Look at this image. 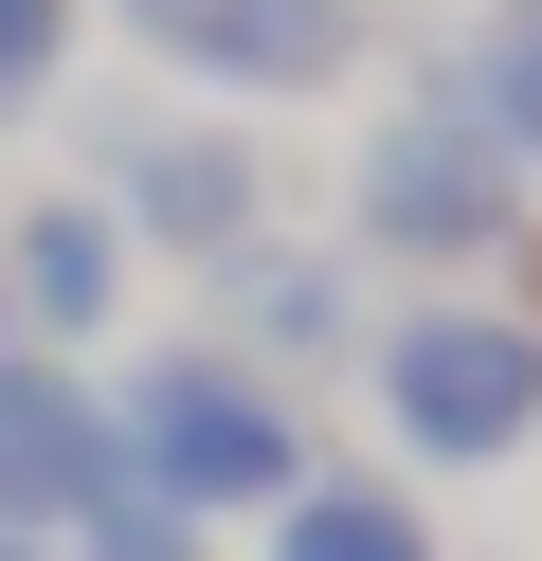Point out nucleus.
<instances>
[{
	"label": "nucleus",
	"mask_w": 542,
	"mask_h": 561,
	"mask_svg": "<svg viewBox=\"0 0 542 561\" xmlns=\"http://www.w3.org/2000/svg\"><path fill=\"white\" fill-rule=\"evenodd\" d=\"M108 453H127L163 507H199V525H272L289 489L325 471L308 399L253 380L235 344H145V363H108Z\"/></svg>",
	"instance_id": "nucleus-1"
},
{
	"label": "nucleus",
	"mask_w": 542,
	"mask_h": 561,
	"mask_svg": "<svg viewBox=\"0 0 542 561\" xmlns=\"http://www.w3.org/2000/svg\"><path fill=\"white\" fill-rule=\"evenodd\" d=\"M361 380H380V435L416 453V471H506V453L542 435V327L524 308H397V327H361Z\"/></svg>",
	"instance_id": "nucleus-2"
},
{
	"label": "nucleus",
	"mask_w": 542,
	"mask_h": 561,
	"mask_svg": "<svg viewBox=\"0 0 542 561\" xmlns=\"http://www.w3.org/2000/svg\"><path fill=\"white\" fill-rule=\"evenodd\" d=\"M344 236H361L380 272H488L506 236H524V163H506L452 91H416V110H380V146H361Z\"/></svg>",
	"instance_id": "nucleus-3"
},
{
	"label": "nucleus",
	"mask_w": 542,
	"mask_h": 561,
	"mask_svg": "<svg viewBox=\"0 0 542 561\" xmlns=\"http://www.w3.org/2000/svg\"><path fill=\"white\" fill-rule=\"evenodd\" d=\"M91 199L127 218V254H181V272H217V254L272 236V163H253L235 127H163V110L91 127Z\"/></svg>",
	"instance_id": "nucleus-4"
},
{
	"label": "nucleus",
	"mask_w": 542,
	"mask_h": 561,
	"mask_svg": "<svg viewBox=\"0 0 542 561\" xmlns=\"http://www.w3.org/2000/svg\"><path fill=\"white\" fill-rule=\"evenodd\" d=\"M163 73L235 91V110H289V91H344L380 55V0H108Z\"/></svg>",
	"instance_id": "nucleus-5"
},
{
	"label": "nucleus",
	"mask_w": 542,
	"mask_h": 561,
	"mask_svg": "<svg viewBox=\"0 0 542 561\" xmlns=\"http://www.w3.org/2000/svg\"><path fill=\"white\" fill-rule=\"evenodd\" d=\"M108 471H127V453H108V363L19 344V363H0V543H55Z\"/></svg>",
	"instance_id": "nucleus-6"
},
{
	"label": "nucleus",
	"mask_w": 542,
	"mask_h": 561,
	"mask_svg": "<svg viewBox=\"0 0 542 561\" xmlns=\"http://www.w3.org/2000/svg\"><path fill=\"white\" fill-rule=\"evenodd\" d=\"M127 218H108L91 182L72 199H19V218H0V308H19V344H55V363H91L108 327H127Z\"/></svg>",
	"instance_id": "nucleus-7"
},
{
	"label": "nucleus",
	"mask_w": 542,
	"mask_h": 561,
	"mask_svg": "<svg viewBox=\"0 0 542 561\" xmlns=\"http://www.w3.org/2000/svg\"><path fill=\"white\" fill-rule=\"evenodd\" d=\"M199 290H217V327H199V344H235L253 380L361 363V272H344V254H308V236H253V254H217Z\"/></svg>",
	"instance_id": "nucleus-8"
},
{
	"label": "nucleus",
	"mask_w": 542,
	"mask_h": 561,
	"mask_svg": "<svg viewBox=\"0 0 542 561\" xmlns=\"http://www.w3.org/2000/svg\"><path fill=\"white\" fill-rule=\"evenodd\" d=\"M272 561H434V507L380 489V471H308L272 507Z\"/></svg>",
	"instance_id": "nucleus-9"
},
{
	"label": "nucleus",
	"mask_w": 542,
	"mask_h": 561,
	"mask_svg": "<svg viewBox=\"0 0 542 561\" xmlns=\"http://www.w3.org/2000/svg\"><path fill=\"white\" fill-rule=\"evenodd\" d=\"M434 91H452V110L488 127L506 163H542V0H488V37H470V55H452Z\"/></svg>",
	"instance_id": "nucleus-10"
},
{
	"label": "nucleus",
	"mask_w": 542,
	"mask_h": 561,
	"mask_svg": "<svg viewBox=\"0 0 542 561\" xmlns=\"http://www.w3.org/2000/svg\"><path fill=\"white\" fill-rule=\"evenodd\" d=\"M55 561H217V525H199V507H163L145 471H108L91 507L55 525Z\"/></svg>",
	"instance_id": "nucleus-11"
},
{
	"label": "nucleus",
	"mask_w": 542,
	"mask_h": 561,
	"mask_svg": "<svg viewBox=\"0 0 542 561\" xmlns=\"http://www.w3.org/2000/svg\"><path fill=\"white\" fill-rule=\"evenodd\" d=\"M72 37H91V0H0V127H36L72 91Z\"/></svg>",
	"instance_id": "nucleus-12"
},
{
	"label": "nucleus",
	"mask_w": 542,
	"mask_h": 561,
	"mask_svg": "<svg viewBox=\"0 0 542 561\" xmlns=\"http://www.w3.org/2000/svg\"><path fill=\"white\" fill-rule=\"evenodd\" d=\"M0 363H19V308H0Z\"/></svg>",
	"instance_id": "nucleus-13"
},
{
	"label": "nucleus",
	"mask_w": 542,
	"mask_h": 561,
	"mask_svg": "<svg viewBox=\"0 0 542 561\" xmlns=\"http://www.w3.org/2000/svg\"><path fill=\"white\" fill-rule=\"evenodd\" d=\"M0 561H55V543H0Z\"/></svg>",
	"instance_id": "nucleus-14"
}]
</instances>
